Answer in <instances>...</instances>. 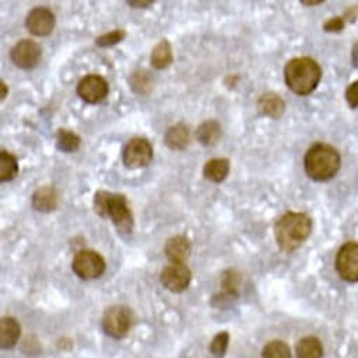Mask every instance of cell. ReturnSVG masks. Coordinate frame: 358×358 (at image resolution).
<instances>
[{
  "mask_svg": "<svg viewBox=\"0 0 358 358\" xmlns=\"http://www.w3.org/2000/svg\"><path fill=\"white\" fill-rule=\"evenodd\" d=\"M275 241L278 246L291 253L302 246L312 232V221L302 213H287L275 224Z\"/></svg>",
  "mask_w": 358,
  "mask_h": 358,
  "instance_id": "cell-1",
  "label": "cell"
},
{
  "mask_svg": "<svg viewBox=\"0 0 358 358\" xmlns=\"http://www.w3.org/2000/svg\"><path fill=\"white\" fill-rule=\"evenodd\" d=\"M94 211L103 218H110L120 235L132 232L134 218L125 196L100 190L94 196Z\"/></svg>",
  "mask_w": 358,
  "mask_h": 358,
  "instance_id": "cell-2",
  "label": "cell"
},
{
  "mask_svg": "<svg viewBox=\"0 0 358 358\" xmlns=\"http://www.w3.org/2000/svg\"><path fill=\"white\" fill-rule=\"evenodd\" d=\"M287 86L299 96L312 93L322 78V69L316 61L310 58L291 59L285 66Z\"/></svg>",
  "mask_w": 358,
  "mask_h": 358,
  "instance_id": "cell-3",
  "label": "cell"
},
{
  "mask_svg": "<svg viewBox=\"0 0 358 358\" xmlns=\"http://www.w3.org/2000/svg\"><path fill=\"white\" fill-rule=\"evenodd\" d=\"M340 163V155L334 148L326 143H316L305 156V171L312 180L326 182L336 176Z\"/></svg>",
  "mask_w": 358,
  "mask_h": 358,
  "instance_id": "cell-4",
  "label": "cell"
},
{
  "mask_svg": "<svg viewBox=\"0 0 358 358\" xmlns=\"http://www.w3.org/2000/svg\"><path fill=\"white\" fill-rule=\"evenodd\" d=\"M73 273L82 280L99 278L106 270L104 259L93 250L79 252L72 263Z\"/></svg>",
  "mask_w": 358,
  "mask_h": 358,
  "instance_id": "cell-5",
  "label": "cell"
},
{
  "mask_svg": "<svg viewBox=\"0 0 358 358\" xmlns=\"http://www.w3.org/2000/svg\"><path fill=\"white\" fill-rule=\"evenodd\" d=\"M131 310L125 306H111L103 317V330L113 338H122L131 329Z\"/></svg>",
  "mask_w": 358,
  "mask_h": 358,
  "instance_id": "cell-6",
  "label": "cell"
},
{
  "mask_svg": "<svg viewBox=\"0 0 358 358\" xmlns=\"http://www.w3.org/2000/svg\"><path fill=\"white\" fill-rule=\"evenodd\" d=\"M153 157V149L148 139L134 138L131 139L122 152V162L128 169H141L150 163Z\"/></svg>",
  "mask_w": 358,
  "mask_h": 358,
  "instance_id": "cell-7",
  "label": "cell"
},
{
  "mask_svg": "<svg viewBox=\"0 0 358 358\" xmlns=\"http://www.w3.org/2000/svg\"><path fill=\"white\" fill-rule=\"evenodd\" d=\"M336 268L340 277L350 282H358V243L348 242L337 253Z\"/></svg>",
  "mask_w": 358,
  "mask_h": 358,
  "instance_id": "cell-8",
  "label": "cell"
},
{
  "mask_svg": "<svg viewBox=\"0 0 358 358\" xmlns=\"http://www.w3.org/2000/svg\"><path fill=\"white\" fill-rule=\"evenodd\" d=\"M163 287L171 292H183L192 281V271L185 264H170L160 274Z\"/></svg>",
  "mask_w": 358,
  "mask_h": 358,
  "instance_id": "cell-9",
  "label": "cell"
},
{
  "mask_svg": "<svg viewBox=\"0 0 358 358\" xmlns=\"http://www.w3.org/2000/svg\"><path fill=\"white\" fill-rule=\"evenodd\" d=\"M78 94L86 103H100L108 94V83L99 75H87L80 80L78 86Z\"/></svg>",
  "mask_w": 358,
  "mask_h": 358,
  "instance_id": "cell-10",
  "label": "cell"
},
{
  "mask_svg": "<svg viewBox=\"0 0 358 358\" xmlns=\"http://www.w3.org/2000/svg\"><path fill=\"white\" fill-rule=\"evenodd\" d=\"M10 58L16 66L22 69H31L41 58V48L33 40H22L13 47Z\"/></svg>",
  "mask_w": 358,
  "mask_h": 358,
  "instance_id": "cell-11",
  "label": "cell"
},
{
  "mask_svg": "<svg viewBox=\"0 0 358 358\" xmlns=\"http://www.w3.org/2000/svg\"><path fill=\"white\" fill-rule=\"evenodd\" d=\"M26 27L31 34L37 37L48 36L55 27V16L47 8H36L29 13Z\"/></svg>",
  "mask_w": 358,
  "mask_h": 358,
  "instance_id": "cell-12",
  "label": "cell"
},
{
  "mask_svg": "<svg viewBox=\"0 0 358 358\" xmlns=\"http://www.w3.org/2000/svg\"><path fill=\"white\" fill-rule=\"evenodd\" d=\"M164 253L171 264H185L192 253V243L186 236H173L166 242Z\"/></svg>",
  "mask_w": 358,
  "mask_h": 358,
  "instance_id": "cell-13",
  "label": "cell"
},
{
  "mask_svg": "<svg viewBox=\"0 0 358 358\" xmlns=\"http://www.w3.org/2000/svg\"><path fill=\"white\" fill-rule=\"evenodd\" d=\"M164 142L173 150H183L190 143V129L185 124H177L167 129Z\"/></svg>",
  "mask_w": 358,
  "mask_h": 358,
  "instance_id": "cell-14",
  "label": "cell"
},
{
  "mask_svg": "<svg viewBox=\"0 0 358 358\" xmlns=\"http://www.w3.org/2000/svg\"><path fill=\"white\" fill-rule=\"evenodd\" d=\"M20 324L13 317H3L0 320V344L2 348H12L20 337Z\"/></svg>",
  "mask_w": 358,
  "mask_h": 358,
  "instance_id": "cell-15",
  "label": "cell"
},
{
  "mask_svg": "<svg viewBox=\"0 0 358 358\" xmlns=\"http://www.w3.org/2000/svg\"><path fill=\"white\" fill-rule=\"evenodd\" d=\"M259 111L270 118H278L285 110L284 100L275 93H266L257 101Z\"/></svg>",
  "mask_w": 358,
  "mask_h": 358,
  "instance_id": "cell-16",
  "label": "cell"
},
{
  "mask_svg": "<svg viewBox=\"0 0 358 358\" xmlns=\"http://www.w3.org/2000/svg\"><path fill=\"white\" fill-rule=\"evenodd\" d=\"M33 207L40 213H51L58 207V194L52 187H41L33 196Z\"/></svg>",
  "mask_w": 358,
  "mask_h": 358,
  "instance_id": "cell-17",
  "label": "cell"
},
{
  "mask_svg": "<svg viewBox=\"0 0 358 358\" xmlns=\"http://www.w3.org/2000/svg\"><path fill=\"white\" fill-rule=\"evenodd\" d=\"M229 167L228 159H213L204 166V177L210 182L221 183L229 174Z\"/></svg>",
  "mask_w": 358,
  "mask_h": 358,
  "instance_id": "cell-18",
  "label": "cell"
},
{
  "mask_svg": "<svg viewBox=\"0 0 358 358\" xmlns=\"http://www.w3.org/2000/svg\"><path fill=\"white\" fill-rule=\"evenodd\" d=\"M222 135V129H221V125L214 121V120H208V121H204L199 129H197V139L204 145V146H208V145H214L220 141Z\"/></svg>",
  "mask_w": 358,
  "mask_h": 358,
  "instance_id": "cell-19",
  "label": "cell"
},
{
  "mask_svg": "<svg viewBox=\"0 0 358 358\" xmlns=\"http://www.w3.org/2000/svg\"><path fill=\"white\" fill-rule=\"evenodd\" d=\"M173 62V52L169 41L162 40L152 51L150 64L156 69H166Z\"/></svg>",
  "mask_w": 358,
  "mask_h": 358,
  "instance_id": "cell-20",
  "label": "cell"
},
{
  "mask_svg": "<svg viewBox=\"0 0 358 358\" xmlns=\"http://www.w3.org/2000/svg\"><path fill=\"white\" fill-rule=\"evenodd\" d=\"M298 358H322L323 347L316 337H303L296 344Z\"/></svg>",
  "mask_w": 358,
  "mask_h": 358,
  "instance_id": "cell-21",
  "label": "cell"
},
{
  "mask_svg": "<svg viewBox=\"0 0 358 358\" xmlns=\"http://www.w3.org/2000/svg\"><path fill=\"white\" fill-rule=\"evenodd\" d=\"M19 173L17 159L6 152H0V182H10Z\"/></svg>",
  "mask_w": 358,
  "mask_h": 358,
  "instance_id": "cell-22",
  "label": "cell"
},
{
  "mask_svg": "<svg viewBox=\"0 0 358 358\" xmlns=\"http://www.w3.org/2000/svg\"><path fill=\"white\" fill-rule=\"evenodd\" d=\"M57 146L59 150L71 153V152H76L80 146V138L68 129H59L58 135H57Z\"/></svg>",
  "mask_w": 358,
  "mask_h": 358,
  "instance_id": "cell-23",
  "label": "cell"
},
{
  "mask_svg": "<svg viewBox=\"0 0 358 358\" xmlns=\"http://www.w3.org/2000/svg\"><path fill=\"white\" fill-rule=\"evenodd\" d=\"M263 358H291V350L284 341L273 340L266 344Z\"/></svg>",
  "mask_w": 358,
  "mask_h": 358,
  "instance_id": "cell-24",
  "label": "cell"
},
{
  "mask_svg": "<svg viewBox=\"0 0 358 358\" xmlns=\"http://www.w3.org/2000/svg\"><path fill=\"white\" fill-rule=\"evenodd\" d=\"M131 86L136 93L146 94L152 87V82L149 73L145 71H138L131 76Z\"/></svg>",
  "mask_w": 358,
  "mask_h": 358,
  "instance_id": "cell-25",
  "label": "cell"
},
{
  "mask_svg": "<svg viewBox=\"0 0 358 358\" xmlns=\"http://www.w3.org/2000/svg\"><path fill=\"white\" fill-rule=\"evenodd\" d=\"M228 344H229V334L227 331H221L218 333L210 347V351L217 357V358H222L228 350Z\"/></svg>",
  "mask_w": 358,
  "mask_h": 358,
  "instance_id": "cell-26",
  "label": "cell"
},
{
  "mask_svg": "<svg viewBox=\"0 0 358 358\" xmlns=\"http://www.w3.org/2000/svg\"><path fill=\"white\" fill-rule=\"evenodd\" d=\"M124 38H125V31H124V30H114V31H110V33H107V34L100 36V37L96 40V44H97L99 47L107 48V47L117 45V44L121 43Z\"/></svg>",
  "mask_w": 358,
  "mask_h": 358,
  "instance_id": "cell-27",
  "label": "cell"
},
{
  "mask_svg": "<svg viewBox=\"0 0 358 358\" xmlns=\"http://www.w3.org/2000/svg\"><path fill=\"white\" fill-rule=\"evenodd\" d=\"M345 100L351 108L358 107V80L351 83L345 92Z\"/></svg>",
  "mask_w": 358,
  "mask_h": 358,
  "instance_id": "cell-28",
  "label": "cell"
},
{
  "mask_svg": "<svg viewBox=\"0 0 358 358\" xmlns=\"http://www.w3.org/2000/svg\"><path fill=\"white\" fill-rule=\"evenodd\" d=\"M344 19L343 17H334V19H330L324 26L323 29L329 33H338L344 29Z\"/></svg>",
  "mask_w": 358,
  "mask_h": 358,
  "instance_id": "cell-29",
  "label": "cell"
},
{
  "mask_svg": "<svg viewBox=\"0 0 358 358\" xmlns=\"http://www.w3.org/2000/svg\"><path fill=\"white\" fill-rule=\"evenodd\" d=\"M351 58H352V65L355 68H358V41L354 44L352 47V52H351Z\"/></svg>",
  "mask_w": 358,
  "mask_h": 358,
  "instance_id": "cell-30",
  "label": "cell"
},
{
  "mask_svg": "<svg viewBox=\"0 0 358 358\" xmlns=\"http://www.w3.org/2000/svg\"><path fill=\"white\" fill-rule=\"evenodd\" d=\"M128 5L132 8H148L153 5V2H150V0H148V2H128Z\"/></svg>",
  "mask_w": 358,
  "mask_h": 358,
  "instance_id": "cell-31",
  "label": "cell"
},
{
  "mask_svg": "<svg viewBox=\"0 0 358 358\" xmlns=\"http://www.w3.org/2000/svg\"><path fill=\"white\" fill-rule=\"evenodd\" d=\"M8 86H6V83L2 80L0 82V90H2V93H0V100H5L6 99V94H8Z\"/></svg>",
  "mask_w": 358,
  "mask_h": 358,
  "instance_id": "cell-32",
  "label": "cell"
},
{
  "mask_svg": "<svg viewBox=\"0 0 358 358\" xmlns=\"http://www.w3.org/2000/svg\"><path fill=\"white\" fill-rule=\"evenodd\" d=\"M319 3H322V2H302V5H308V6H315Z\"/></svg>",
  "mask_w": 358,
  "mask_h": 358,
  "instance_id": "cell-33",
  "label": "cell"
}]
</instances>
